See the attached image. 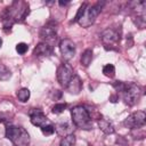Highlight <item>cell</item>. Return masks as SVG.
I'll list each match as a JSON object with an SVG mask.
<instances>
[{"instance_id": "6da1fadb", "label": "cell", "mask_w": 146, "mask_h": 146, "mask_svg": "<svg viewBox=\"0 0 146 146\" xmlns=\"http://www.w3.org/2000/svg\"><path fill=\"white\" fill-rule=\"evenodd\" d=\"M6 138L10 140L15 146H29L30 136L27 131L22 127L9 125L6 128Z\"/></svg>"}, {"instance_id": "7a4b0ae2", "label": "cell", "mask_w": 146, "mask_h": 146, "mask_svg": "<svg viewBox=\"0 0 146 146\" xmlns=\"http://www.w3.org/2000/svg\"><path fill=\"white\" fill-rule=\"evenodd\" d=\"M72 122L75 127L80 129H89L90 128V114L88 110L83 106H75L71 110Z\"/></svg>"}, {"instance_id": "3957f363", "label": "cell", "mask_w": 146, "mask_h": 146, "mask_svg": "<svg viewBox=\"0 0 146 146\" xmlns=\"http://www.w3.org/2000/svg\"><path fill=\"white\" fill-rule=\"evenodd\" d=\"M122 95H123L124 103L132 106L138 103V100L143 95V91H141V88L135 83H125L122 90Z\"/></svg>"}, {"instance_id": "277c9868", "label": "cell", "mask_w": 146, "mask_h": 146, "mask_svg": "<svg viewBox=\"0 0 146 146\" xmlns=\"http://www.w3.org/2000/svg\"><path fill=\"white\" fill-rule=\"evenodd\" d=\"M103 5H104L103 2H97V3L92 5L91 7H88V8L86 9L83 16L79 19L78 23H79L82 27H88V26H90V25L95 22L96 17L99 15V13H100V10H102V8H103Z\"/></svg>"}, {"instance_id": "5b68a950", "label": "cell", "mask_w": 146, "mask_h": 146, "mask_svg": "<svg viewBox=\"0 0 146 146\" xmlns=\"http://www.w3.org/2000/svg\"><path fill=\"white\" fill-rule=\"evenodd\" d=\"M73 75H74L73 74V68L68 63H62L57 67L56 76H57V81L59 82V84L62 87L66 88Z\"/></svg>"}, {"instance_id": "8992f818", "label": "cell", "mask_w": 146, "mask_h": 146, "mask_svg": "<svg viewBox=\"0 0 146 146\" xmlns=\"http://www.w3.org/2000/svg\"><path fill=\"white\" fill-rule=\"evenodd\" d=\"M146 122V113L144 111H137L132 114H130L123 122V124L127 127V128H130V129H138V128H141L144 127Z\"/></svg>"}, {"instance_id": "52a82bcc", "label": "cell", "mask_w": 146, "mask_h": 146, "mask_svg": "<svg viewBox=\"0 0 146 146\" xmlns=\"http://www.w3.org/2000/svg\"><path fill=\"white\" fill-rule=\"evenodd\" d=\"M59 50L64 60H71L75 55V43L71 39H63L59 42Z\"/></svg>"}, {"instance_id": "ba28073f", "label": "cell", "mask_w": 146, "mask_h": 146, "mask_svg": "<svg viewBox=\"0 0 146 146\" xmlns=\"http://www.w3.org/2000/svg\"><path fill=\"white\" fill-rule=\"evenodd\" d=\"M39 35L42 40H44L43 42L49 43L51 41H56V23L49 22L48 24H46L43 27H41Z\"/></svg>"}, {"instance_id": "9c48e42d", "label": "cell", "mask_w": 146, "mask_h": 146, "mask_svg": "<svg viewBox=\"0 0 146 146\" xmlns=\"http://www.w3.org/2000/svg\"><path fill=\"white\" fill-rule=\"evenodd\" d=\"M30 120H31V123L35 127H39L40 129L48 125V124H51V122L48 120V117L41 112V111H34V112H31L30 113Z\"/></svg>"}, {"instance_id": "30bf717a", "label": "cell", "mask_w": 146, "mask_h": 146, "mask_svg": "<svg viewBox=\"0 0 146 146\" xmlns=\"http://www.w3.org/2000/svg\"><path fill=\"white\" fill-rule=\"evenodd\" d=\"M100 38H102V41L105 43V44H114L116 43L119 40H120V34L117 33L116 30L114 29H106L102 34H100Z\"/></svg>"}, {"instance_id": "8fae6325", "label": "cell", "mask_w": 146, "mask_h": 146, "mask_svg": "<svg viewBox=\"0 0 146 146\" xmlns=\"http://www.w3.org/2000/svg\"><path fill=\"white\" fill-rule=\"evenodd\" d=\"M51 54H52V46L49 44V43H47V42H40L33 49V55H35L38 57H40V56L48 57Z\"/></svg>"}, {"instance_id": "7c38bea8", "label": "cell", "mask_w": 146, "mask_h": 146, "mask_svg": "<svg viewBox=\"0 0 146 146\" xmlns=\"http://www.w3.org/2000/svg\"><path fill=\"white\" fill-rule=\"evenodd\" d=\"M66 89L68 90L70 94H73V95H78V94H80V91H81V89H82V82H81L80 78H79L78 75L74 74V75L72 76L71 81L68 82Z\"/></svg>"}, {"instance_id": "4fadbf2b", "label": "cell", "mask_w": 146, "mask_h": 146, "mask_svg": "<svg viewBox=\"0 0 146 146\" xmlns=\"http://www.w3.org/2000/svg\"><path fill=\"white\" fill-rule=\"evenodd\" d=\"M98 127L99 129L105 133V135H112L114 133V125L112 124V122L105 117H99L98 120Z\"/></svg>"}, {"instance_id": "5bb4252c", "label": "cell", "mask_w": 146, "mask_h": 146, "mask_svg": "<svg viewBox=\"0 0 146 146\" xmlns=\"http://www.w3.org/2000/svg\"><path fill=\"white\" fill-rule=\"evenodd\" d=\"M55 130L57 131L58 135L65 137V136H67V135L71 133V131H72V125H71L68 122H66V121H64V122H59V123L56 124Z\"/></svg>"}, {"instance_id": "9a60e30c", "label": "cell", "mask_w": 146, "mask_h": 146, "mask_svg": "<svg viewBox=\"0 0 146 146\" xmlns=\"http://www.w3.org/2000/svg\"><path fill=\"white\" fill-rule=\"evenodd\" d=\"M92 60V51L91 49H86L81 55V64L84 67H88Z\"/></svg>"}, {"instance_id": "2e32d148", "label": "cell", "mask_w": 146, "mask_h": 146, "mask_svg": "<svg viewBox=\"0 0 146 146\" xmlns=\"http://www.w3.org/2000/svg\"><path fill=\"white\" fill-rule=\"evenodd\" d=\"M11 78V71L5 65L0 63V80L1 81H7Z\"/></svg>"}, {"instance_id": "e0dca14e", "label": "cell", "mask_w": 146, "mask_h": 146, "mask_svg": "<svg viewBox=\"0 0 146 146\" xmlns=\"http://www.w3.org/2000/svg\"><path fill=\"white\" fill-rule=\"evenodd\" d=\"M16 96H17V98H18L19 102L25 103V102H27L29 98H30V90H29L27 88H22V89L17 90Z\"/></svg>"}, {"instance_id": "ac0fdd59", "label": "cell", "mask_w": 146, "mask_h": 146, "mask_svg": "<svg viewBox=\"0 0 146 146\" xmlns=\"http://www.w3.org/2000/svg\"><path fill=\"white\" fill-rule=\"evenodd\" d=\"M75 145V136L73 133H70L62 138L59 146H74Z\"/></svg>"}, {"instance_id": "d6986e66", "label": "cell", "mask_w": 146, "mask_h": 146, "mask_svg": "<svg viewBox=\"0 0 146 146\" xmlns=\"http://www.w3.org/2000/svg\"><path fill=\"white\" fill-rule=\"evenodd\" d=\"M103 73L107 78H113L115 75V67L113 64H106L103 67Z\"/></svg>"}, {"instance_id": "ffe728a7", "label": "cell", "mask_w": 146, "mask_h": 146, "mask_svg": "<svg viewBox=\"0 0 146 146\" xmlns=\"http://www.w3.org/2000/svg\"><path fill=\"white\" fill-rule=\"evenodd\" d=\"M66 107H67V105H66L65 103H58V104H55V105L52 106L51 112H52L54 114H60V113H63V112L66 110Z\"/></svg>"}, {"instance_id": "44dd1931", "label": "cell", "mask_w": 146, "mask_h": 146, "mask_svg": "<svg viewBox=\"0 0 146 146\" xmlns=\"http://www.w3.org/2000/svg\"><path fill=\"white\" fill-rule=\"evenodd\" d=\"M87 8H88V3H87V2L82 3V5L80 6V8L78 9V13H76V15H75V17H74L73 22H79V19L83 16V14H84V11H86V9H87Z\"/></svg>"}, {"instance_id": "7402d4cb", "label": "cell", "mask_w": 146, "mask_h": 146, "mask_svg": "<svg viewBox=\"0 0 146 146\" xmlns=\"http://www.w3.org/2000/svg\"><path fill=\"white\" fill-rule=\"evenodd\" d=\"M29 49V46L25 43V42H19L16 44V51L19 54V55H24Z\"/></svg>"}, {"instance_id": "603a6c76", "label": "cell", "mask_w": 146, "mask_h": 146, "mask_svg": "<svg viewBox=\"0 0 146 146\" xmlns=\"http://www.w3.org/2000/svg\"><path fill=\"white\" fill-rule=\"evenodd\" d=\"M41 131H42L43 135H46V136H50V135H52V133L55 132V127H54L52 124H48V125L41 128Z\"/></svg>"}, {"instance_id": "cb8c5ba5", "label": "cell", "mask_w": 146, "mask_h": 146, "mask_svg": "<svg viewBox=\"0 0 146 146\" xmlns=\"http://www.w3.org/2000/svg\"><path fill=\"white\" fill-rule=\"evenodd\" d=\"M133 22H135V24H137V26L139 27V29H144L145 27V16L144 15H141V16H137L135 19H133Z\"/></svg>"}, {"instance_id": "d4e9b609", "label": "cell", "mask_w": 146, "mask_h": 146, "mask_svg": "<svg viewBox=\"0 0 146 146\" xmlns=\"http://www.w3.org/2000/svg\"><path fill=\"white\" fill-rule=\"evenodd\" d=\"M0 146H15V145H14L10 140H8V141H2Z\"/></svg>"}, {"instance_id": "484cf974", "label": "cell", "mask_w": 146, "mask_h": 146, "mask_svg": "<svg viewBox=\"0 0 146 146\" xmlns=\"http://www.w3.org/2000/svg\"><path fill=\"white\" fill-rule=\"evenodd\" d=\"M58 3H59L60 6H65V5H67V3H68V1H62V0H60Z\"/></svg>"}, {"instance_id": "4316f807", "label": "cell", "mask_w": 146, "mask_h": 146, "mask_svg": "<svg viewBox=\"0 0 146 146\" xmlns=\"http://www.w3.org/2000/svg\"><path fill=\"white\" fill-rule=\"evenodd\" d=\"M1 46H2V40H1V38H0V48H1Z\"/></svg>"}]
</instances>
